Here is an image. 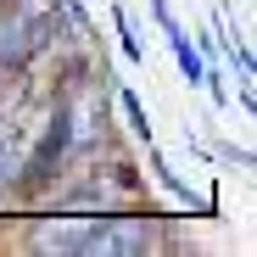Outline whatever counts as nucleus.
<instances>
[{"mask_svg": "<svg viewBox=\"0 0 257 257\" xmlns=\"http://www.w3.org/2000/svg\"><path fill=\"white\" fill-rule=\"evenodd\" d=\"M67 151H73V101L62 95V101L51 106L45 128H39L34 151L17 162V185H12V196H39V190L56 179V168L67 162Z\"/></svg>", "mask_w": 257, "mask_h": 257, "instance_id": "obj_1", "label": "nucleus"}, {"mask_svg": "<svg viewBox=\"0 0 257 257\" xmlns=\"http://www.w3.org/2000/svg\"><path fill=\"white\" fill-rule=\"evenodd\" d=\"M151 246H157V218L151 212H128V207L95 212L90 235H84V257H140Z\"/></svg>", "mask_w": 257, "mask_h": 257, "instance_id": "obj_2", "label": "nucleus"}, {"mask_svg": "<svg viewBox=\"0 0 257 257\" xmlns=\"http://www.w3.org/2000/svg\"><path fill=\"white\" fill-rule=\"evenodd\" d=\"M168 51H174V62H179L185 84H190V90H201V78H207V56L190 45V34H185V28H179V34H168Z\"/></svg>", "mask_w": 257, "mask_h": 257, "instance_id": "obj_3", "label": "nucleus"}, {"mask_svg": "<svg viewBox=\"0 0 257 257\" xmlns=\"http://www.w3.org/2000/svg\"><path fill=\"white\" fill-rule=\"evenodd\" d=\"M112 95H117V106H123V117H128V135H135L140 146H151V117H146L140 95L128 90V84H117V78H112Z\"/></svg>", "mask_w": 257, "mask_h": 257, "instance_id": "obj_4", "label": "nucleus"}, {"mask_svg": "<svg viewBox=\"0 0 257 257\" xmlns=\"http://www.w3.org/2000/svg\"><path fill=\"white\" fill-rule=\"evenodd\" d=\"M112 28H117V45H123V56L140 67V62H146V45L135 39V17H128V6H112Z\"/></svg>", "mask_w": 257, "mask_h": 257, "instance_id": "obj_5", "label": "nucleus"}, {"mask_svg": "<svg viewBox=\"0 0 257 257\" xmlns=\"http://www.w3.org/2000/svg\"><path fill=\"white\" fill-rule=\"evenodd\" d=\"M151 17H157L162 34H179V17H174V6H168V0H151Z\"/></svg>", "mask_w": 257, "mask_h": 257, "instance_id": "obj_6", "label": "nucleus"}]
</instances>
